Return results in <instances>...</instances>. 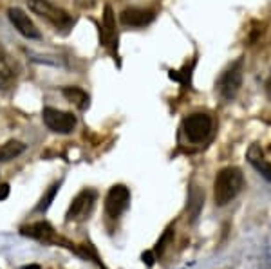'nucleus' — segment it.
<instances>
[{
  "mask_svg": "<svg viewBox=\"0 0 271 269\" xmlns=\"http://www.w3.org/2000/svg\"><path fill=\"white\" fill-rule=\"evenodd\" d=\"M20 233H22L24 237L36 238V240H42V242H53V240H54V230H53V226H51L49 222H44V220L35 222V224H29V226H22V228H20Z\"/></svg>",
  "mask_w": 271,
  "mask_h": 269,
  "instance_id": "12",
  "label": "nucleus"
},
{
  "mask_svg": "<svg viewBox=\"0 0 271 269\" xmlns=\"http://www.w3.org/2000/svg\"><path fill=\"white\" fill-rule=\"evenodd\" d=\"M244 186L242 170L237 167H226L217 173L214 183V199L217 206H226L240 193Z\"/></svg>",
  "mask_w": 271,
  "mask_h": 269,
  "instance_id": "1",
  "label": "nucleus"
},
{
  "mask_svg": "<svg viewBox=\"0 0 271 269\" xmlns=\"http://www.w3.org/2000/svg\"><path fill=\"white\" fill-rule=\"evenodd\" d=\"M63 96L67 98V101L74 103L76 107H80V109H85L89 105V96L85 90H82L80 87H65L62 90Z\"/></svg>",
  "mask_w": 271,
  "mask_h": 269,
  "instance_id": "16",
  "label": "nucleus"
},
{
  "mask_svg": "<svg viewBox=\"0 0 271 269\" xmlns=\"http://www.w3.org/2000/svg\"><path fill=\"white\" fill-rule=\"evenodd\" d=\"M172 238H174V228L170 226V228L164 230V233L161 235V238H159L158 244H156V248H154V255H156V258L163 255L164 250H166V246L172 242Z\"/></svg>",
  "mask_w": 271,
  "mask_h": 269,
  "instance_id": "18",
  "label": "nucleus"
},
{
  "mask_svg": "<svg viewBox=\"0 0 271 269\" xmlns=\"http://www.w3.org/2000/svg\"><path fill=\"white\" fill-rule=\"evenodd\" d=\"M248 161L252 163L255 170L264 177V179L271 181V163L262 159V150H260L259 145H253L250 148V152H248Z\"/></svg>",
  "mask_w": 271,
  "mask_h": 269,
  "instance_id": "13",
  "label": "nucleus"
},
{
  "mask_svg": "<svg viewBox=\"0 0 271 269\" xmlns=\"http://www.w3.org/2000/svg\"><path fill=\"white\" fill-rule=\"evenodd\" d=\"M17 82V67L0 45V90H9Z\"/></svg>",
  "mask_w": 271,
  "mask_h": 269,
  "instance_id": "11",
  "label": "nucleus"
},
{
  "mask_svg": "<svg viewBox=\"0 0 271 269\" xmlns=\"http://www.w3.org/2000/svg\"><path fill=\"white\" fill-rule=\"evenodd\" d=\"M154 11L150 9H141V7H126L123 9L120 15V20L123 26L130 27H145L148 26L152 20H154Z\"/></svg>",
  "mask_w": 271,
  "mask_h": 269,
  "instance_id": "9",
  "label": "nucleus"
},
{
  "mask_svg": "<svg viewBox=\"0 0 271 269\" xmlns=\"http://www.w3.org/2000/svg\"><path fill=\"white\" fill-rule=\"evenodd\" d=\"M266 89H268V92L271 94V74H270V78H268V82H266Z\"/></svg>",
  "mask_w": 271,
  "mask_h": 269,
  "instance_id": "21",
  "label": "nucleus"
},
{
  "mask_svg": "<svg viewBox=\"0 0 271 269\" xmlns=\"http://www.w3.org/2000/svg\"><path fill=\"white\" fill-rule=\"evenodd\" d=\"M7 17L11 20V24L15 26V29L24 34L25 38L38 40L40 38V31L36 29V26L33 24V20L20 9V7H9L7 9Z\"/></svg>",
  "mask_w": 271,
  "mask_h": 269,
  "instance_id": "8",
  "label": "nucleus"
},
{
  "mask_svg": "<svg viewBox=\"0 0 271 269\" xmlns=\"http://www.w3.org/2000/svg\"><path fill=\"white\" fill-rule=\"evenodd\" d=\"M58 188H60V183H54V185L49 186V190L44 193V197L40 199V202L36 204V212H47L49 210V206L53 204V201H54V195H56Z\"/></svg>",
  "mask_w": 271,
  "mask_h": 269,
  "instance_id": "17",
  "label": "nucleus"
},
{
  "mask_svg": "<svg viewBox=\"0 0 271 269\" xmlns=\"http://www.w3.org/2000/svg\"><path fill=\"white\" fill-rule=\"evenodd\" d=\"M130 202V192L123 185H114L107 193L105 199V212L108 217H120L121 213L126 210V206Z\"/></svg>",
  "mask_w": 271,
  "mask_h": 269,
  "instance_id": "6",
  "label": "nucleus"
},
{
  "mask_svg": "<svg viewBox=\"0 0 271 269\" xmlns=\"http://www.w3.org/2000/svg\"><path fill=\"white\" fill-rule=\"evenodd\" d=\"M24 150H25L24 143L17 141V139H11V141L0 145V161H2V163H6V161L15 159V157H18Z\"/></svg>",
  "mask_w": 271,
  "mask_h": 269,
  "instance_id": "14",
  "label": "nucleus"
},
{
  "mask_svg": "<svg viewBox=\"0 0 271 269\" xmlns=\"http://www.w3.org/2000/svg\"><path fill=\"white\" fill-rule=\"evenodd\" d=\"M212 118L208 114L202 112H196L190 114L188 118H184L183 130L190 143H202L208 139L210 132H212Z\"/></svg>",
  "mask_w": 271,
  "mask_h": 269,
  "instance_id": "3",
  "label": "nucleus"
},
{
  "mask_svg": "<svg viewBox=\"0 0 271 269\" xmlns=\"http://www.w3.org/2000/svg\"><path fill=\"white\" fill-rule=\"evenodd\" d=\"M240 85H242V58H239L235 64H232V67L228 71L222 72V76L219 78V84H217V89H219V94L230 101L237 96Z\"/></svg>",
  "mask_w": 271,
  "mask_h": 269,
  "instance_id": "4",
  "label": "nucleus"
},
{
  "mask_svg": "<svg viewBox=\"0 0 271 269\" xmlns=\"http://www.w3.org/2000/svg\"><path fill=\"white\" fill-rule=\"evenodd\" d=\"M101 44L105 47H118V33H116V18H114V11L110 6H105L103 11V26H101L100 33Z\"/></svg>",
  "mask_w": 271,
  "mask_h": 269,
  "instance_id": "10",
  "label": "nucleus"
},
{
  "mask_svg": "<svg viewBox=\"0 0 271 269\" xmlns=\"http://www.w3.org/2000/svg\"><path fill=\"white\" fill-rule=\"evenodd\" d=\"M42 118H44L47 128L56 134H71L76 127V116H72L71 112L53 109V107H45Z\"/></svg>",
  "mask_w": 271,
  "mask_h": 269,
  "instance_id": "5",
  "label": "nucleus"
},
{
  "mask_svg": "<svg viewBox=\"0 0 271 269\" xmlns=\"http://www.w3.org/2000/svg\"><path fill=\"white\" fill-rule=\"evenodd\" d=\"M7 197H9V185L2 183L0 185V201H6Z\"/></svg>",
  "mask_w": 271,
  "mask_h": 269,
  "instance_id": "20",
  "label": "nucleus"
},
{
  "mask_svg": "<svg viewBox=\"0 0 271 269\" xmlns=\"http://www.w3.org/2000/svg\"><path fill=\"white\" fill-rule=\"evenodd\" d=\"M202 202H204V192H201L197 186H192L188 195V212L192 220H196L199 217V212L202 208Z\"/></svg>",
  "mask_w": 271,
  "mask_h": 269,
  "instance_id": "15",
  "label": "nucleus"
},
{
  "mask_svg": "<svg viewBox=\"0 0 271 269\" xmlns=\"http://www.w3.org/2000/svg\"><path fill=\"white\" fill-rule=\"evenodd\" d=\"M27 6L33 13L45 18L58 29H69L72 26V18L67 15V11L54 6L49 0H27Z\"/></svg>",
  "mask_w": 271,
  "mask_h": 269,
  "instance_id": "2",
  "label": "nucleus"
},
{
  "mask_svg": "<svg viewBox=\"0 0 271 269\" xmlns=\"http://www.w3.org/2000/svg\"><path fill=\"white\" fill-rule=\"evenodd\" d=\"M156 260H158V258H156V255H154V251H145V253H143V262H145L148 268H152Z\"/></svg>",
  "mask_w": 271,
  "mask_h": 269,
  "instance_id": "19",
  "label": "nucleus"
},
{
  "mask_svg": "<svg viewBox=\"0 0 271 269\" xmlns=\"http://www.w3.org/2000/svg\"><path fill=\"white\" fill-rule=\"evenodd\" d=\"M94 201H96V192L92 190H83L72 199V202H71L69 210H67V222L71 220H82L85 219L90 213L92 210V206H94Z\"/></svg>",
  "mask_w": 271,
  "mask_h": 269,
  "instance_id": "7",
  "label": "nucleus"
},
{
  "mask_svg": "<svg viewBox=\"0 0 271 269\" xmlns=\"http://www.w3.org/2000/svg\"><path fill=\"white\" fill-rule=\"evenodd\" d=\"M24 269H40V266L38 264H31V266H25Z\"/></svg>",
  "mask_w": 271,
  "mask_h": 269,
  "instance_id": "22",
  "label": "nucleus"
}]
</instances>
